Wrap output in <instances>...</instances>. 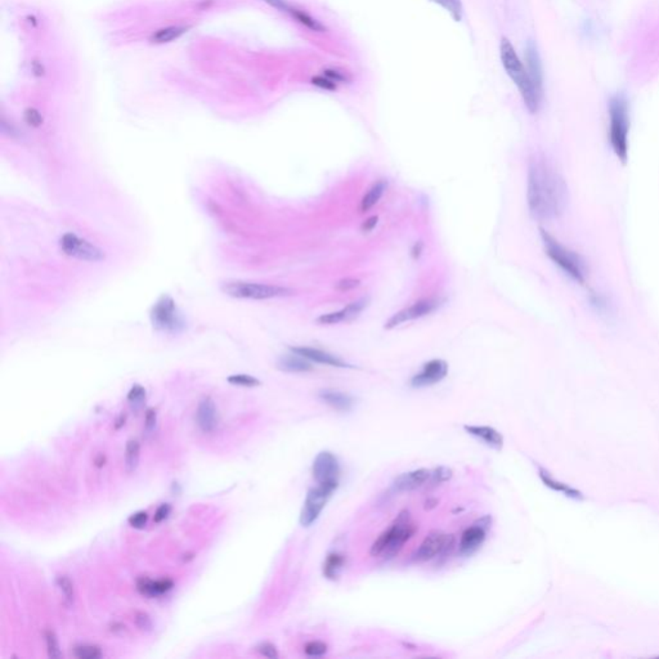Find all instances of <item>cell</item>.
Returning a JSON list of instances; mask_svg holds the SVG:
<instances>
[{
	"label": "cell",
	"instance_id": "obj_1",
	"mask_svg": "<svg viewBox=\"0 0 659 659\" xmlns=\"http://www.w3.org/2000/svg\"><path fill=\"white\" fill-rule=\"evenodd\" d=\"M527 202L531 216L542 222L557 219L566 208L568 187L564 179L542 159L533 160L528 169Z\"/></svg>",
	"mask_w": 659,
	"mask_h": 659
},
{
	"label": "cell",
	"instance_id": "obj_2",
	"mask_svg": "<svg viewBox=\"0 0 659 659\" xmlns=\"http://www.w3.org/2000/svg\"><path fill=\"white\" fill-rule=\"evenodd\" d=\"M500 56L506 74L509 75V78L518 88L528 111L531 114H536L539 110L542 95L533 85L527 68L523 65V62L520 61L515 48L512 47L510 41H507L506 38H502L501 41Z\"/></svg>",
	"mask_w": 659,
	"mask_h": 659
},
{
	"label": "cell",
	"instance_id": "obj_3",
	"mask_svg": "<svg viewBox=\"0 0 659 659\" xmlns=\"http://www.w3.org/2000/svg\"><path fill=\"white\" fill-rule=\"evenodd\" d=\"M415 532L416 525L411 519L410 512L404 510L399 512L391 527L384 531L372 544L371 555L385 559L394 558L402 550L404 544L415 534Z\"/></svg>",
	"mask_w": 659,
	"mask_h": 659
},
{
	"label": "cell",
	"instance_id": "obj_4",
	"mask_svg": "<svg viewBox=\"0 0 659 659\" xmlns=\"http://www.w3.org/2000/svg\"><path fill=\"white\" fill-rule=\"evenodd\" d=\"M541 238L544 243L546 255L552 259L555 265H558L560 270L573 280L574 283L584 285L589 276V267L585 260L573 250L565 248L564 245L559 243L555 237L547 233L545 229H541Z\"/></svg>",
	"mask_w": 659,
	"mask_h": 659
},
{
	"label": "cell",
	"instance_id": "obj_5",
	"mask_svg": "<svg viewBox=\"0 0 659 659\" xmlns=\"http://www.w3.org/2000/svg\"><path fill=\"white\" fill-rule=\"evenodd\" d=\"M630 114L625 95H613L609 101V141L614 155L619 162L628 159Z\"/></svg>",
	"mask_w": 659,
	"mask_h": 659
},
{
	"label": "cell",
	"instance_id": "obj_6",
	"mask_svg": "<svg viewBox=\"0 0 659 659\" xmlns=\"http://www.w3.org/2000/svg\"><path fill=\"white\" fill-rule=\"evenodd\" d=\"M226 295L236 299H253V300H265L289 296L294 292L289 288L267 285V283H246V281H227L221 286Z\"/></svg>",
	"mask_w": 659,
	"mask_h": 659
},
{
	"label": "cell",
	"instance_id": "obj_7",
	"mask_svg": "<svg viewBox=\"0 0 659 659\" xmlns=\"http://www.w3.org/2000/svg\"><path fill=\"white\" fill-rule=\"evenodd\" d=\"M151 321L155 329L176 334L184 329V320L175 302L168 295H164L156 302L151 310Z\"/></svg>",
	"mask_w": 659,
	"mask_h": 659
},
{
	"label": "cell",
	"instance_id": "obj_8",
	"mask_svg": "<svg viewBox=\"0 0 659 659\" xmlns=\"http://www.w3.org/2000/svg\"><path fill=\"white\" fill-rule=\"evenodd\" d=\"M337 483H325L310 490L300 512V524L303 527H310L316 523L330 498L332 497V495L337 491Z\"/></svg>",
	"mask_w": 659,
	"mask_h": 659
},
{
	"label": "cell",
	"instance_id": "obj_9",
	"mask_svg": "<svg viewBox=\"0 0 659 659\" xmlns=\"http://www.w3.org/2000/svg\"><path fill=\"white\" fill-rule=\"evenodd\" d=\"M60 248L66 255L84 262H101L105 259L103 250L71 232L62 236Z\"/></svg>",
	"mask_w": 659,
	"mask_h": 659
},
{
	"label": "cell",
	"instance_id": "obj_10",
	"mask_svg": "<svg viewBox=\"0 0 659 659\" xmlns=\"http://www.w3.org/2000/svg\"><path fill=\"white\" fill-rule=\"evenodd\" d=\"M443 303L444 299H441V297H428V299L418 300L416 303H413L412 305H410V307L399 310L396 315H393V316L385 322V326H384V327L386 330L396 329V327L401 326V325H404V323L410 322V321H413V320H417V318L428 316V315H431L433 312L439 310V308L443 305Z\"/></svg>",
	"mask_w": 659,
	"mask_h": 659
},
{
	"label": "cell",
	"instance_id": "obj_11",
	"mask_svg": "<svg viewBox=\"0 0 659 659\" xmlns=\"http://www.w3.org/2000/svg\"><path fill=\"white\" fill-rule=\"evenodd\" d=\"M455 546V537L443 532L433 531L425 537L423 544L417 549L415 559L417 562H428L431 559L446 555L452 552Z\"/></svg>",
	"mask_w": 659,
	"mask_h": 659
},
{
	"label": "cell",
	"instance_id": "obj_12",
	"mask_svg": "<svg viewBox=\"0 0 659 659\" xmlns=\"http://www.w3.org/2000/svg\"><path fill=\"white\" fill-rule=\"evenodd\" d=\"M312 473L318 485H325V483L339 485V478H340L339 460L331 452H320L313 461Z\"/></svg>",
	"mask_w": 659,
	"mask_h": 659
},
{
	"label": "cell",
	"instance_id": "obj_13",
	"mask_svg": "<svg viewBox=\"0 0 659 659\" xmlns=\"http://www.w3.org/2000/svg\"><path fill=\"white\" fill-rule=\"evenodd\" d=\"M490 524H491V517H483L463 533V537L458 545L461 555L470 557L480 546L483 545L485 532L488 529Z\"/></svg>",
	"mask_w": 659,
	"mask_h": 659
},
{
	"label": "cell",
	"instance_id": "obj_14",
	"mask_svg": "<svg viewBox=\"0 0 659 659\" xmlns=\"http://www.w3.org/2000/svg\"><path fill=\"white\" fill-rule=\"evenodd\" d=\"M448 375V364L443 359H431L423 366V370L411 379L413 388H425L441 383Z\"/></svg>",
	"mask_w": 659,
	"mask_h": 659
},
{
	"label": "cell",
	"instance_id": "obj_15",
	"mask_svg": "<svg viewBox=\"0 0 659 659\" xmlns=\"http://www.w3.org/2000/svg\"><path fill=\"white\" fill-rule=\"evenodd\" d=\"M369 305V297H361L356 302L348 304L343 310L326 313L316 320L320 325H337V323L349 322L362 313V310Z\"/></svg>",
	"mask_w": 659,
	"mask_h": 659
},
{
	"label": "cell",
	"instance_id": "obj_16",
	"mask_svg": "<svg viewBox=\"0 0 659 659\" xmlns=\"http://www.w3.org/2000/svg\"><path fill=\"white\" fill-rule=\"evenodd\" d=\"M290 350L315 364H326V366L337 367V369H353L352 364L325 350L310 348V347H294V348H290Z\"/></svg>",
	"mask_w": 659,
	"mask_h": 659
},
{
	"label": "cell",
	"instance_id": "obj_17",
	"mask_svg": "<svg viewBox=\"0 0 659 659\" xmlns=\"http://www.w3.org/2000/svg\"><path fill=\"white\" fill-rule=\"evenodd\" d=\"M525 63L527 71L531 76L532 83L538 92L544 95V73H542V63L538 54L537 47L533 41H529L525 48Z\"/></svg>",
	"mask_w": 659,
	"mask_h": 659
},
{
	"label": "cell",
	"instance_id": "obj_18",
	"mask_svg": "<svg viewBox=\"0 0 659 659\" xmlns=\"http://www.w3.org/2000/svg\"><path fill=\"white\" fill-rule=\"evenodd\" d=\"M197 425L204 433H211L218 425V411L214 401L210 397H204L196 412Z\"/></svg>",
	"mask_w": 659,
	"mask_h": 659
},
{
	"label": "cell",
	"instance_id": "obj_19",
	"mask_svg": "<svg viewBox=\"0 0 659 659\" xmlns=\"http://www.w3.org/2000/svg\"><path fill=\"white\" fill-rule=\"evenodd\" d=\"M465 431L470 434L473 437L477 438L482 441L485 446L491 447L493 450H502L504 447V437L500 431H496L492 426H485V425H465Z\"/></svg>",
	"mask_w": 659,
	"mask_h": 659
},
{
	"label": "cell",
	"instance_id": "obj_20",
	"mask_svg": "<svg viewBox=\"0 0 659 659\" xmlns=\"http://www.w3.org/2000/svg\"><path fill=\"white\" fill-rule=\"evenodd\" d=\"M431 471L428 469H418V470L408 471L398 475L393 482V488L396 491H413L424 485L428 480H431Z\"/></svg>",
	"mask_w": 659,
	"mask_h": 659
},
{
	"label": "cell",
	"instance_id": "obj_21",
	"mask_svg": "<svg viewBox=\"0 0 659 659\" xmlns=\"http://www.w3.org/2000/svg\"><path fill=\"white\" fill-rule=\"evenodd\" d=\"M318 397L322 402L331 406L334 410L349 411L354 406V398L344 391L325 389L318 393Z\"/></svg>",
	"mask_w": 659,
	"mask_h": 659
},
{
	"label": "cell",
	"instance_id": "obj_22",
	"mask_svg": "<svg viewBox=\"0 0 659 659\" xmlns=\"http://www.w3.org/2000/svg\"><path fill=\"white\" fill-rule=\"evenodd\" d=\"M277 369L283 372L297 374V372H310L313 370V366H312V362L305 359L304 357L292 353V354L281 357L277 361Z\"/></svg>",
	"mask_w": 659,
	"mask_h": 659
},
{
	"label": "cell",
	"instance_id": "obj_23",
	"mask_svg": "<svg viewBox=\"0 0 659 659\" xmlns=\"http://www.w3.org/2000/svg\"><path fill=\"white\" fill-rule=\"evenodd\" d=\"M189 26H168L162 27L160 30L155 31L154 34L149 36V41L154 43V44H167V43H170V41H176L179 39L182 35L187 33L189 30Z\"/></svg>",
	"mask_w": 659,
	"mask_h": 659
},
{
	"label": "cell",
	"instance_id": "obj_24",
	"mask_svg": "<svg viewBox=\"0 0 659 659\" xmlns=\"http://www.w3.org/2000/svg\"><path fill=\"white\" fill-rule=\"evenodd\" d=\"M386 189H388V182L384 181V179H380L376 183H374L372 187L367 191V194L364 196V199L361 201V206H359L361 213H366L370 209L374 208L377 202L380 201V199L383 197Z\"/></svg>",
	"mask_w": 659,
	"mask_h": 659
},
{
	"label": "cell",
	"instance_id": "obj_25",
	"mask_svg": "<svg viewBox=\"0 0 659 659\" xmlns=\"http://www.w3.org/2000/svg\"><path fill=\"white\" fill-rule=\"evenodd\" d=\"M345 566V557L339 552H331L323 563V576L327 579H337Z\"/></svg>",
	"mask_w": 659,
	"mask_h": 659
},
{
	"label": "cell",
	"instance_id": "obj_26",
	"mask_svg": "<svg viewBox=\"0 0 659 659\" xmlns=\"http://www.w3.org/2000/svg\"><path fill=\"white\" fill-rule=\"evenodd\" d=\"M539 478L542 479V482L545 483V485H547L549 488H552L554 491L562 492L564 493L565 496H569V497H581V493L576 490H573L571 487L564 485V483H560L558 480H555L554 478L547 473V471L544 470V469H539Z\"/></svg>",
	"mask_w": 659,
	"mask_h": 659
},
{
	"label": "cell",
	"instance_id": "obj_27",
	"mask_svg": "<svg viewBox=\"0 0 659 659\" xmlns=\"http://www.w3.org/2000/svg\"><path fill=\"white\" fill-rule=\"evenodd\" d=\"M139 453H141V447L137 441H129L125 448V469L128 473L133 471L138 468L139 464Z\"/></svg>",
	"mask_w": 659,
	"mask_h": 659
},
{
	"label": "cell",
	"instance_id": "obj_28",
	"mask_svg": "<svg viewBox=\"0 0 659 659\" xmlns=\"http://www.w3.org/2000/svg\"><path fill=\"white\" fill-rule=\"evenodd\" d=\"M429 1L446 9L448 14H451L452 19L456 22L463 20L464 7H463L461 0H429Z\"/></svg>",
	"mask_w": 659,
	"mask_h": 659
},
{
	"label": "cell",
	"instance_id": "obj_29",
	"mask_svg": "<svg viewBox=\"0 0 659 659\" xmlns=\"http://www.w3.org/2000/svg\"><path fill=\"white\" fill-rule=\"evenodd\" d=\"M291 16H292L297 22H300L302 25L308 27L312 31H316V33H323V31H326V27L323 26L320 21L313 19L312 16H310L307 12H304V11H300V9L295 8Z\"/></svg>",
	"mask_w": 659,
	"mask_h": 659
},
{
	"label": "cell",
	"instance_id": "obj_30",
	"mask_svg": "<svg viewBox=\"0 0 659 659\" xmlns=\"http://www.w3.org/2000/svg\"><path fill=\"white\" fill-rule=\"evenodd\" d=\"M74 655L79 659H98L102 657V650L95 645H79L74 648Z\"/></svg>",
	"mask_w": 659,
	"mask_h": 659
},
{
	"label": "cell",
	"instance_id": "obj_31",
	"mask_svg": "<svg viewBox=\"0 0 659 659\" xmlns=\"http://www.w3.org/2000/svg\"><path fill=\"white\" fill-rule=\"evenodd\" d=\"M144 399H146V389L142 385H138V384L133 385L128 393L129 404H132L135 408H139L144 402Z\"/></svg>",
	"mask_w": 659,
	"mask_h": 659
},
{
	"label": "cell",
	"instance_id": "obj_32",
	"mask_svg": "<svg viewBox=\"0 0 659 659\" xmlns=\"http://www.w3.org/2000/svg\"><path fill=\"white\" fill-rule=\"evenodd\" d=\"M227 381L232 385H238V386H245V388H254V386H258L260 385V381L255 379L254 376H250V375H245V374H240V375H231V376L227 379Z\"/></svg>",
	"mask_w": 659,
	"mask_h": 659
},
{
	"label": "cell",
	"instance_id": "obj_33",
	"mask_svg": "<svg viewBox=\"0 0 659 659\" xmlns=\"http://www.w3.org/2000/svg\"><path fill=\"white\" fill-rule=\"evenodd\" d=\"M56 582H57V586H58L60 591L63 594L65 599L68 600V603H73V600H74L75 596V591L74 585H73L71 579H68V577H66V576H60V577H57Z\"/></svg>",
	"mask_w": 659,
	"mask_h": 659
},
{
	"label": "cell",
	"instance_id": "obj_34",
	"mask_svg": "<svg viewBox=\"0 0 659 659\" xmlns=\"http://www.w3.org/2000/svg\"><path fill=\"white\" fill-rule=\"evenodd\" d=\"M137 590L143 596L156 598L155 581L147 579V577H142L137 581Z\"/></svg>",
	"mask_w": 659,
	"mask_h": 659
},
{
	"label": "cell",
	"instance_id": "obj_35",
	"mask_svg": "<svg viewBox=\"0 0 659 659\" xmlns=\"http://www.w3.org/2000/svg\"><path fill=\"white\" fill-rule=\"evenodd\" d=\"M453 473L450 468L446 466H439L437 469L431 471V482L434 485H441L444 482H448L451 479Z\"/></svg>",
	"mask_w": 659,
	"mask_h": 659
},
{
	"label": "cell",
	"instance_id": "obj_36",
	"mask_svg": "<svg viewBox=\"0 0 659 659\" xmlns=\"http://www.w3.org/2000/svg\"><path fill=\"white\" fill-rule=\"evenodd\" d=\"M46 641H47L48 655L51 658H60L61 657V650L58 645V640L53 631H47L46 633Z\"/></svg>",
	"mask_w": 659,
	"mask_h": 659
},
{
	"label": "cell",
	"instance_id": "obj_37",
	"mask_svg": "<svg viewBox=\"0 0 659 659\" xmlns=\"http://www.w3.org/2000/svg\"><path fill=\"white\" fill-rule=\"evenodd\" d=\"M304 652L310 657H322L327 653V645L322 641H310L304 648Z\"/></svg>",
	"mask_w": 659,
	"mask_h": 659
},
{
	"label": "cell",
	"instance_id": "obj_38",
	"mask_svg": "<svg viewBox=\"0 0 659 659\" xmlns=\"http://www.w3.org/2000/svg\"><path fill=\"white\" fill-rule=\"evenodd\" d=\"M25 120L30 127L38 128L43 124V116L36 108L30 107L25 111Z\"/></svg>",
	"mask_w": 659,
	"mask_h": 659
},
{
	"label": "cell",
	"instance_id": "obj_39",
	"mask_svg": "<svg viewBox=\"0 0 659 659\" xmlns=\"http://www.w3.org/2000/svg\"><path fill=\"white\" fill-rule=\"evenodd\" d=\"M148 514L146 512H138L133 514L128 519L129 524L132 525L135 529H142L147 524Z\"/></svg>",
	"mask_w": 659,
	"mask_h": 659
},
{
	"label": "cell",
	"instance_id": "obj_40",
	"mask_svg": "<svg viewBox=\"0 0 659 659\" xmlns=\"http://www.w3.org/2000/svg\"><path fill=\"white\" fill-rule=\"evenodd\" d=\"M256 650L262 654L263 657H267V658H278V652H277L276 646L273 645L272 643H262L259 645L256 646Z\"/></svg>",
	"mask_w": 659,
	"mask_h": 659
},
{
	"label": "cell",
	"instance_id": "obj_41",
	"mask_svg": "<svg viewBox=\"0 0 659 659\" xmlns=\"http://www.w3.org/2000/svg\"><path fill=\"white\" fill-rule=\"evenodd\" d=\"M135 625L142 631H151L152 630V621L148 617V614L143 612L135 613Z\"/></svg>",
	"mask_w": 659,
	"mask_h": 659
},
{
	"label": "cell",
	"instance_id": "obj_42",
	"mask_svg": "<svg viewBox=\"0 0 659 659\" xmlns=\"http://www.w3.org/2000/svg\"><path fill=\"white\" fill-rule=\"evenodd\" d=\"M312 83L317 85V87L322 88V89H326V90H337V84L335 81L331 80L327 76H315L312 79Z\"/></svg>",
	"mask_w": 659,
	"mask_h": 659
},
{
	"label": "cell",
	"instance_id": "obj_43",
	"mask_svg": "<svg viewBox=\"0 0 659 659\" xmlns=\"http://www.w3.org/2000/svg\"><path fill=\"white\" fill-rule=\"evenodd\" d=\"M156 423H157V413L154 408H149L146 412V420H144V431L146 434H151L155 431Z\"/></svg>",
	"mask_w": 659,
	"mask_h": 659
},
{
	"label": "cell",
	"instance_id": "obj_44",
	"mask_svg": "<svg viewBox=\"0 0 659 659\" xmlns=\"http://www.w3.org/2000/svg\"><path fill=\"white\" fill-rule=\"evenodd\" d=\"M359 283H361L359 280L352 278V277H347V278H343V280H340V281L337 283V289L340 290V291H349V290L358 288Z\"/></svg>",
	"mask_w": 659,
	"mask_h": 659
},
{
	"label": "cell",
	"instance_id": "obj_45",
	"mask_svg": "<svg viewBox=\"0 0 659 659\" xmlns=\"http://www.w3.org/2000/svg\"><path fill=\"white\" fill-rule=\"evenodd\" d=\"M264 1L269 4L270 7L276 8L278 11L285 12V14H292L294 9H295V8L291 7L289 3H286L285 0H264Z\"/></svg>",
	"mask_w": 659,
	"mask_h": 659
},
{
	"label": "cell",
	"instance_id": "obj_46",
	"mask_svg": "<svg viewBox=\"0 0 659 659\" xmlns=\"http://www.w3.org/2000/svg\"><path fill=\"white\" fill-rule=\"evenodd\" d=\"M170 512H172V506H170V505H160L155 512V518H154L155 523H162V522H164V520L170 515Z\"/></svg>",
	"mask_w": 659,
	"mask_h": 659
},
{
	"label": "cell",
	"instance_id": "obj_47",
	"mask_svg": "<svg viewBox=\"0 0 659 659\" xmlns=\"http://www.w3.org/2000/svg\"><path fill=\"white\" fill-rule=\"evenodd\" d=\"M323 75L327 76L331 80L335 81L337 84H339V83H347V81L349 80V78H348L347 75L344 74V73H340V71H337V70H326V71H323Z\"/></svg>",
	"mask_w": 659,
	"mask_h": 659
},
{
	"label": "cell",
	"instance_id": "obj_48",
	"mask_svg": "<svg viewBox=\"0 0 659 659\" xmlns=\"http://www.w3.org/2000/svg\"><path fill=\"white\" fill-rule=\"evenodd\" d=\"M377 222H379V216H370L369 219L364 221V224H362V232L364 233H369L371 231H374V228L376 227Z\"/></svg>",
	"mask_w": 659,
	"mask_h": 659
},
{
	"label": "cell",
	"instance_id": "obj_49",
	"mask_svg": "<svg viewBox=\"0 0 659 659\" xmlns=\"http://www.w3.org/2000/svg\"><path fill=\"white\" fill-rule=\"evenodd\" d=\"M421 251H423V243H416L413 249H412V256L417 259L418 256L421 255Z\"/></svg>",
	"mask_w": 659,
	"mask_h": 659
},
{
	"label": "cell",
	"instance_id": "obj_50",
	"mask_svg": "<svg viewBox=\"0 0 659 659\" xmlns=\"http://www.w3.org/2000/svg\"><path fill=\"white\" fill-rule=\"evenodd\" d=\"M125 418H127L125 415H122V416L119 417V420H117V424L115 425V428H116V429H120L122 425L125 424Z\"/></svg>",
	"mask_w": 659,
	"mask_h": 659
}]
</instances>
